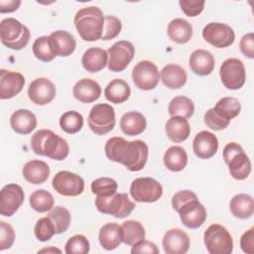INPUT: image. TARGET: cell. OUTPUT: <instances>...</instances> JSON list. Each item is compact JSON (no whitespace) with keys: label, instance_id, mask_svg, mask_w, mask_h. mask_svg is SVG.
<instances>
[{"label":"cell","instance_id":"obj_1","mask_svg":"<svg viewBox=\"0 0 254 254\" xmlns=\"http://www.w3.org/2000/svg\"><path fill=\"white\" fill-rule=\"evenodd\" d=\"M104 151L110 161L122 164L131 172L142 170L149 156V149L144 141H127L122 137L109 138Z\"/></svg>","mask_w":254,"mask_h":254},{"label":"cell","instance_id":"obj_2","mask_svg":"<svg viewBox=\"0 0 254 254\" xmlns=\"http://www.w3.org/2000/svg\"><path fill=\"white\" fill-rule=\"evenodd\" d=\"M31 148L35 154L56 161L64 160L69 153L67 142L49 129L38 130L32 135Z\"/></svg>","mask_w":254,"mask_h":254},{"label":"cell","instance_id":"obj_3","mask_svg":"<svg viewBox=\"0 0 254 254\" xmlns=\"http://www.w3.org/2000/svg\"><path fill=\"white\" fill-rule=\"evenodd\" d=\"M77 33L86 42H94L101 39L104 15L96 6L83 7L79 9L73 19Z\"/></svg>","mask_w":254,"mask_h":254},{"label":"cell","instance_id":"obj_4","mask_svg":"<svg viewBox=\"0 0 254 254\" xmlns=\"http://www.w3.org/2000/svg\"><path fill=\"white\" fill-rule=\"evenodd\" d=\"M30 36V30L15 18L3 19L0 23L1 43L11 50L19 51L25 48Z\"/></svg>","mask_w":254,"mask_h":254},{"label":"cell","instance_id":"obj_5","mask_svg":"<svg viewBox=\"0 0 254 254\" xmlns=\"http://www.w3.org/2000/svg\"><path fill=\"white\" fill-rule=\"evenodd\" d=\"M222 155L225 164L228 166L229 173L233 179L241 181L245 180L250 175V159L239 144L235 142L226 144Z\"/></svg>","mask_w":254,"mask_h":254},{"label":"cell","instance_id":"obj_6","mask_svg":"<svg viewBox=\"0 0 254 254\" xmlns=\"http://www.w3.org/2000/svg\"><path fill=\"white\" fill-rule=\"evenodd\" d=\"M95 206L103 214L124 218L134 210L136 204L129 198L127 193L116 192L110 196H96Z\"/></svg>","mask_w":254,"mask_h":254},{"label":"cell","instance_id":"obj_7","mask_svg":"<svg viewBox=\"0 0 254 254\" xmlns=\"http://www.w3.org/2000/svg\"><path fill=\"white\" fill-rule=\"evenodd\" d=\"M203 241L210 254H230L233 250L232 236L221 224H210L204 231Z\"/></svg>","mask_w":254,"mask_h":254},{"label":"cell","instance_id":"obj_8","mask_svg":"<svg viewBox=\"0 0 254 254\" xmlns=\"http://www.w3.org/2000/svg\"><path fill=\"white\" fill-rule=\"evenodd\" d=\"M87 123L96 135H104L110 132L116 123L114 108L107 103L95 104L90 109Z\"/></svg>","mask_w":254,"mask_h":254},{"label":"cell","instance_id":"obj_9","mask_svg":"<svg viewBox=\"0 0 254 254\" xmlns=\"http://www.w3.org/2000/svg\"><path fill=\"white\" fill-rule=\"evenodd\" d=\"M219 75L223 85L231 90L241 88L246 79L245 66L242 61L236 58L225 60L219 68Z\"/></svg>","mask_w":254,"mask_h":254},{"label":"cell","instance_id":"obj_10","mask_svg":"<svg viewBox=\"0 0 254 254\" xmlns=\"http://www.w3.org/2000/svg\"><path fill=\"white\" fill-rule=\"evenodd\" d=\"M130 194L138 202H155L161 198L163 187L153 178H137L130 186Z\"/></svg>","mask_w":254,"mask_h":254},{"label":"cell","instance_id":"obj_11","mask_svg":"<svg viewBox=\"0 0 254 254\" xmlns=\"http://www.w3.org/2000/svg\"><path fill=\"white\" fill-rule=\"evenodd\" d=\"M108 54V68L114 72L123 71L135 55V48L129 41H118L113 44L107 51Z\"/></svg>","mask_w":254,"mask_h":254},{"label":"cell","instance_id":"obj_12","mask_svg":"<svg viewBox=\"0 0 254 254\" xmlns=\"http://www.w3.org/2000/svg\"><path fill=\"white\" fill-rule=\"evenodd\" d=\"M132 79L134 84L142 90L154 89L160 80L157 65L151 61H141L133 67Z\"/></svg>","mask_w":254,"mask_h":254},{"label":"cell","instance_id":"obj_13","mask_svg":"<svg viewBox=\"0 0 254 254\" xmlns=\"http://www.w3.org/2000/svg\"><path fill=\"white\" fill-rule=\"evenodd\" d=\"M203 39L211 46L223 49L231 46L235 40L233 29L224 23L211 22L202 29Z\"/></svg>","mask_w":254,"mask_h":254},{"label":"cell","instance_id":"obj_14","mask_svg":"<svg viewBox=\"0 0 254 254\" xmlns=\"http://www.w3.org/2000/svg\"><path fill=\"white\" fill-rule=\"evenodd\" d=\"M52 186L62 195L77 196L84 190V181L79 175L68 171H61L53 178Z\"/></svg>","mask_w":254,"mask_h":254},{"label":"cell","instance_id":"obj_15","mask_svg":"<svg viewBox=\"0 0 254 254\" xmlns=\"http://www.w3.org/2000/svg\"><path fill=\"white\" fill-rule=\"evenodd\" d=\"M24 198V190L19 185L4 186L0 192V213L3 216H12L22 205Z\"/></svg>","mask_w":254,"mask_h":254},{"label":"cell","instance_id":"obj_16","mask_svg":"<svg viewBox=\"0 0 254 254\" xmlns=\"http://www.w3.org/2000/svg\"><path fill=\"white\" fill-rule=\"evenodd\" d=\"M177 212L179 213L183 224L190 229L200 227L207 216L206 209L203 204L198 201V198L186 202Z\"/></svg>","mask_w":254,"mask_h":254},{"label":"cell","instance_id":"obj_17","mask_svg":"<svg viewBox=\"0 0 254 254\" xmlns=\"http://www.w3.org/2000/svg\"><path fill=\"white\" fill-rule=\"evenodd\" d=\"M55 84L46 77L34 79L28 87V95L31 101L37 105H46L56 96Z\"/></svg>","mask_w":254,"mask_h":254},{"label":"cell","instance_id":"obj_18","mask_svg":"<svg viewBox=\"0 0 254 254\" xmlns=\"http://www.w3.org/2000/svg\"><path fill=\"white\" fill-rule=\"evenodd\" d=\"M25 84V77L18 71L0 70V98L9 99L21 92Z\"/></svg>","mask_w":254,"mask_h":254},{"label":"cell","instance_id":"obj_19","mask_svg":"<svg viewBox=\"0 0 254 254\" xmlns=\"http://www.w3.org/2000/svg\"><path fill=\"white\" fill-rule=\"evenodd\" d=\"M163 247L167 254H185L190 248V237L180 228L169 229L163 237Z\"/></svg>","mask_w":254,"mask_h":254},{"label":"cell","instance_id":"obj_20","mask_svg":"<svg viewBox=\"0 0 254 254\" xmlns=\"http://www.w3.org/2000/svg\"><path fill=\"white\" fill-rule=\"evenodd\" d=\"M218 149L217 137L209 131L198 132L192 141V150L199 159H209L213 157Z\"/></svg>","mask_w":254,"mask_h":254},{"label":"cell","instance_id":"obj_21","mask_svg":"<svg viewBox=\"0 0 254 254\" xmlns=\"http://www.w3.org/2000/svg\"><path fill=\"white\" fill-rule=\"evenodd\" d=\"M50 44L56 56L68 57L70 56L76 47L74 37L67 31L58 30L53 32L50 36Z\"/></svg>","mask_w":254,"mask_h":254},{"label":"cell","instance_id":"obj_22","mask_svg":"<svg viewBox=\"0 0 254 254\" xmlns=\"http://www.w3.org/2000/svg\"><path fill=\"white\" fill-rule=\"evenodd\" d=\"M189 64L193 73L204 76L212 72L215 61L210 52L198 49L190 54L189 59Z\"/></svg>","mask_w":254,"mask_h":254},{"label":"cell","instance_id":"obj_23","mask_svg":"<svg viewBox=\"0 0 254 254\" xmlns=\"http://www.w3.org/2000/svg\"><path fill=\"white\" fill-rule=\"evenodd\" d=\"M72 94L82 103H91L100 97L101 87L91 78H82L73 85Z\"/></svg>","mask_w":254,"mask_h":254},{"label":"cell","instance_id":"obj_24","mask_svg":"<svg viewBox=\"0 0 254 254\" xmlns=\"http://www.w3.org/2000/svg\"><path fill=\"white\" fill-rule=\"evenodd\" d=\"M10 125L16 133L27 135L37 127V117L28 109H18L12 113Z\"/></svg>","mask_w":254,"mask_h":254},{"label":"cell","instance_id":"obj_25","mask_svg":"<svg viewBox=\"0 0 254 254\" xmlns=\"http://www.w3.org/2000/svg\"><path fill=\"white\" fill-rule=\"evenodd\" d=\"M24 179L33 185L44 184L50 175L49 165L41 160H31L27 162L22 170Z\"/></svg>","mask_w":254,"mask_h":254},{"label":"cell","instance_id":"obj_26","mask_svg":"<svg viewBox=\"0 0 254 254\" xmlns=\"http://www.w3.org/2000/svg\"><path fill=\"white\" fill-rule=\"evenodd\" d=\"M81 64L83 68L89 72L100 71L108 64V54L101 48L91 47L83 53Z\"/></svg>","mask_w":254,"mask_h":254},{"label":"cell","instance_id":"obj_27","mask_svg":"<svg viewBox=\"0 0 254 254\" xmlns=\"http://www.w3.org/2000/svg\"><path fill=\"white\" fill-rule=\"evenodd\" d=\"M165 131L171 141L181 143L189 138L190 127L188 119L181 116H171L166 123Z\"/></svg>","mask_w":254,"mask_h":254},{"label":"cell","instance_id":"obj_28","mask_svg":"<svg viewBox=\"0 0 254 254\" xmlns=\"http://www.w3.org/2000/svg\"><path fill=\"white\" fill-rule=\"evenodd\" d=\"M100 245L105 250H114L122 242V228L121 225L115 222L104 224L98 233Z\"/></svg>","mask_w":254,"mask_h":254},{"label":"cell","instance_id":"obj_29","mask_svg":"<svg viewBox=\"0 0 254 254\" xmlns=\"http://www.w3.org/2000/svg\"><path fill=\"white\" fill-rule=\"evenodd\" d=\"M160 77L168 88L179 89L185 85L188 76L186 70L181 65L170 64L162 68Z\"/></svg>","mask_w":254,"mask_h":254},{"label":"cell","instance_id":"obj_30","mask_svg":"<svg viewBox=\"0 0 254 254\" xmlns=\"http://www.w3.org/2000/svg\"><path fill=\"white\" fill-rule=\"evenodd\" d=\"M147 121L145 116L138 111H129L122 115L120 128L128 136H136L143 133L146 129Z\"/></svg>","mask_w":254,"mask_h":254},{"label":"cell","instance_id":"obj_31","mask_svg":"<svg viewBox=\"0 0 254 254\" xmlns=\"http://www.w3.org/2000/svg\"><path fill=\"white\" fill-rule=\"evenodd\" d=\"M169 38L177 44H186L192 37V26L185 19H173L167 28Z\"/></svg>","mask_w":254,"mask_h":254},{"label":"cell","instance_id":"obj_32","mask_svg":"<svg viewBox=\"0 0 254 254\" xmlns=\"http://www.w3.org/2000/svg\"><path fill=\"white\" fill-rule=\"evenodd\" d=\"M131 94L129 84L120 78L111 80L104 89L105 98L114 104H120L125 102Z\"/></svg>","mask_w":254,"mask_h":254},{"label":"cell","instance_id":"obj_33","mask_svg":"<svg viewBox=\"0 0 254 254\" xmlns=\"http://www.w3.org/2000/svg\"><path fill=\"white\" fill-rule=\"evenodd\" d=\"M229 208L235 217L240 219L249 218L254 212L253 198L249 194L238 193L231 198L229 202Z\"/></svg>","mask_w":254,"mask_h":254},{"label":"cell","instance_id":"obj_34","mask_svg":"<svg viewBox=\"0 0 254 254\" xmlns=\"http://www.w3.org/2000/svg\"><path fill=\"white\" fill-rule=\"evenodd\" d=\"M163 161L168 170L172 172H181L188 164V155L184 148L180 146H172L165 152Z\"/></svg>","mask_w":254,"mask_h":254},{"label":"cell","instance_id":"obj_35","mask_svg":"<svg viewBox=\"0 0 254 254\" xmlns=\"http://www.w3.org/2000/svg\"><path fill=\"white\" fill-rule=\"evenodd\" d=\"M122 242L126 245L133 246L145 239V229L141 222L137 220H126L121 225Z\"/></svg>","mask_w":254,"mask_h":254},{"label":"cell","instance_id":"obj_36","mask_svg":"<svg viewBox=\"0 0 254 254\" xmlns=\"http://www.w3.org/2000/svg\"><path fill=\"white\" fill-rule=\"evenodd\" d=\"M168 112L171 116H181L188 119L192 116L194 105L192 100L187 96H176L170 101Z\"/></svg>","mask_w":254,"mask_h":254},{"label":"cell","instance_id":"obj_37","mask_svg":"<svg viewBox=\"0 0 254 254\" xmlns=\"http://www.w3.org/2000/svg\"><path fill=\"white\" fill-rule=\"evenodd\" d=\"M31 207L37 212H47L54 206L55 200L52 193L46 190H35L29 198Z\"/></svg>","mask_w":254,"mask_h":254},{"label":"cell","instance_id":"obj_38","mask_svg":"<svg viewBox=\"0 0 254 254\" xmlns=\"http://www.w3.org/2000/svg\"><path fill=\"white\" fill-rule=\"evenodd\" d=\"M60 126L64 132L75 134L79 132L83 126V117L77 111H66L60 118Z\"/></svg>","mask_w":254,"mask_h":254},{"label":"cell","instance_id":"obj_39","mask_svg":"<svg viewBox=\"0 0 254 254\" xmlns=\"http://www.w3.org/2000/svg\"><path fill=\"white\" fill-rule=\"evenodd\" d=\"M214 109L219 112L224 118L230 121L231 119L238 116V114L240 113L241 103L237 98L232 96L222 97L216 102Z\"/></svg>","mask_w":254,"mask_h":254},{"label":"cell","instance_id":"obj_40","mask_svg":"<svg viewBox=\"0 0 254 254\" xmlns=\"http://www.w3.org/2000/svg\"><path fill=\"white\" fill-rule=\"evenodd\" d=\"M52 219L56 227V234H61L66 231L70 224V213L64 206H55L47 214Z\"/></svg>","mask_w":254,"mask_h":254},{"label":"cell","instance_id":"obj_41","mask_svg":"<svg viewBox=\"0 0 254 254\" xmlns=\"http://www.w3.org/2000/svg\"><path fill=\"white\" fill-rule=\"evenodd\" d=\"M32 48L34 56L44 63L51 62L57 57L51 47L49 36H42L37 38Z\"/></svg>","mask_w":254,"mask_h":254},{"label":"cell","instance_id":"obj_42","mask_svg":"<svg viewBox=\"0 0 254 254\" xmlns=\"http://www.w3.org/2000/svg\"><path fill=\"white\" fill-rule=\"evenodd\" d=\"M117 188L116 181L108 177L98 178L91 183V191L96 196H110L117 192Z\"/></svg>","mask_w":254,"mask_h":254},{"label":"cell","instance_id":"obj_43","mask_svg":"<svg viewBox=\"0 0 254 254\" xmlns=\"http://www.w3.org/2000/svg\"><path fill=\"white\" fill-rule=\"evenodd\" d=\"M34 233L39 241H48L56 234L55 224L50 217H42L36 222Z\"/></svg>","mask_w":254,"mask_h":254},{"label":"cell","instance_id":"obj_44","mask_svg":"<svg viewBox=\"0 0 254 254\" xmlns=\"http://www.w3.org/2000/svg\"><path fill=\"white\" fill-rule=\"evenodd\" d=\"M90 246L88 239L82 234L71 236L65 243L64 251L66 254H86L89 252Z\"/></svg>","mask_w":254,"mask_h":254},{"label":"cell","instance_id":"obj_45","mask_svg":"<svg viewBox=\"0 0 254 254\" xmlns=\"http://www.w3.org/2000/svg\"><path fill=\"white\" fill-rule=\"evenodd\" d=\"M122 29L121 21L112 15L104 16V26H103V32L101 36V40L108 41L116 38Z\"/></svg>","mask_w":254,"mask_h":254},{"label":"cell","instance_id":"obj_46","mask_svg":"<svg viewBox=\"0 0 254 254\" xmlns=\"http://www.w3.org/2000/svg\"><path fill=\"white\" fill-rule=\"evenodd\" d=\"M204 123L206 124L207 127L214 131H220L225 129L230 121L224 118L219 112H217L214 107L209 108L205 113H204Z\"/></svg>","mask_w":254,"mask_h":254},{"label":"cell","instance_id":"obj_47","mask_svg":"<svg viewBox=\"0 0 254 254\" xmlns=\"http://www.w3.org/2000/svg\"><path fill=\"white\" fill-rule=\"evenodd\" d=\"M15 240V231L13 227L5 222L0 221V250L10 248Z\"/></svg>","mask_w":254,"mask_h":254},{"label":"cell","instance_id":"obj_48","mask_svg":"<svg viewBox=\"0 0 254 254\" xmlns=\"http://www.w3.org/2000/svg\"><path fill=\"white\" fill-rule=\"evenodd\" d=\"M182 11L189 17H195L199 15L203 8L205 2L203 0H181L179 1Z\"/></svg>","mask_w":254,"mask_h":254},{"label":"cell","instance_id":"obj_49","mask_svg":"<svg viewBox=\"0 0 254 254\" xmlns=\"http://www.w3.org/2000/svg\"><path fill=\"white\" fill-rule=\"evenodd\" d=\"M192 199H197V196L193 191L188 190H180L174 194L172 198V206L176 211H178L183 204Z\"/></svg>","mask_w":254,"mask_h":254},{"label":"cell","instance_id":"obj_50","mask_svg":"<svg viewBox=\"0 0 254 254\" xmlns=\"http://www.w3.org/2000/svg\"><path fill=\"white\" fill-rule=\"evenodd\" d=\"M240 51L241 53L249 58V59H253L254 58V35L253 33H247L245 34L241 40H240Z\"/></svg>","mask_w":254,"mask_h":254},{"label":"cell","instance_id":"obj_51","mask_svg":"<svg viewBox=\"0 0 254 254\" xmlns=\"http://www.w3.org/2000/svg\"><path fill=\"white\" fill-rule=\"evenodd\" d=\"M240 247L247 254L254 253V227L246 230L240 238Z\"/></svg>","mask_w":254,"mask_h":254},{"label":"cell","instance_id":"obj_52","mask_svg":"<svg viewBox=\"0 0 254 254\" xmlns=\"http://www.w3.org/2000/svg\"><path fill=\"white\" fill-rule=\"evenodd\" d=\"M131 253L136 254V253H149V254H158L159 249L157 245L149 240H142L135 245L132 246Z\"/></svg>","mask_w":254,"mask_h":254},{"label":"cell","instance_id":"obj_53","mask_svg":"<svg viewBox=\"0 0 254 254\" xmlns=\"http://www.w3.org/2000/svg\"><path fill=\"white\" fill-rule=\"evenodd\" d=\"M21 4L20 0H0V12L11 13L16 11Z\"/></svg>","mask_w":254,"mask_h":254},{"label":"cell","instance_id":"obj_54","mask_svg":"<svg viewBox=\"0 0 254 254\" xmlns=\"http://www.w3.org/2000/svg\"><path fill=\"white\" fill-rule=\"evenodd\" d=\"M43 252H48V253H56V252H58V253H61L62 251L60 249H58V248L50 247V248H44V249L39 251V253H43Z\"/></svg>","mask_w":254,"mask_h":254}]
</instances>
